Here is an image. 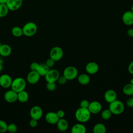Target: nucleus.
Masks as SVG:
<instances>
[{
  "mask_svg": "<svg viewBox=\"0 0 133 133\" xmlns=\"http://www.w3.org/2000/svg\"><path fill=\"white\" fill-rule=\"evenodd\" d=\"M104 99L106 102L110 103L117 99L116 92L114 90L109 89L105 92Z\"/></svg>",
  "mask_w": 133,
  "mask_h": 133,
  "instance_id": "17",
  "label": "nucleus"
},
{
  "mask_svg": "<svg viewBox=\"0 0 133 133\" xmlns=\"http://www.w3.org/2000/svg\"><path fill=\"white\" fill-rule=\"evenodd\" d=\"M11 32L12 35L15 37H19L22 36L23 35L22 28L18 26H14V28H12Z\"/></svg>",
  "mask_w": 133,
  "mask_h": 133,
  "instance_id": "26",
  "label": "nucleus"
},
{
  "mask_svg": "<svg viewBox=\"0 0 133 133\" xmlns=\"http://www.w3.org/2000/svg\"><path fill=\"white\" fill-rule=\"evenodd\" d=\"M109 109L110 110L112 114L119 115L123 113L125 109V106L121 101L116 99L109 103Z\"/></svg>",
  "mask_w": 133,
  "mask_h": 133,
  "instance_id": "2",
  "label": "nucleus"
},
{
  "mask_svg": "<svg viewBox=\"0 0 133 133\" xmlns=\"http://www.w3.org/2000/svg\"><path fill=\"white\" fill-rule=\"evenodd\" d=\"M67 79H66V78L63 76H59L57 81L58 82V83L60 85H64L66 82H67Z\"/></svg>",
  "mask_w": 133,
  "mask_h": 133,
  "instance_id": "35",
  "label": "nucleus"
},
{
  "mask_svg": "<svg viewBox=\"0 0 133 133\" xmlns=\"http://www.w3.org/2000/svg\"><path fill=\"white\" fill-rule=\"evenodd\" d=\"M55 61L54 60H53L52 59H51V58H49V59H48L46 62H45V64L49 68H51L54 65H55Z\"/></svg>",
  "mask_w": 133,
  "mask_h": 133,
  "instance_id": "34",
  "label": "nucleus"
},
{
  "mask_svg": "<svg viewBox=\"0 0 133 133\" xmlns=\"http://www.w3.org/2000/svg\"><path fill=\"white\" fill-rule=\"evenodd\" d=\"M46 121L50 124H56L59 119L56 112H48L45 115Z\"/></svg>",
  "mask_w": 133,
  "mask_h": 133,
  "instance_id": "15",
  "label": "nucleus"
},
{
  "mask_svg": "<svg viewBox=\"0 0 133 133\" xmlns=\"http://www.w3.org/2000/svg\"><path fill=\"white\" fill-rule=\"evenodd\" d=\"M12 79L11 76L7 74H3L0 76V86L4 88L10 87Z\"/></svg>",
  "mask_w": 133,
  "mask_h": 133,
  "instance_id": "9",
  "label": "nucleus"
},
{
  "mask_svg": "<svg viewBox=\"0 0 133 133\" xmlns=\"http://www.w3.org/2000/svg\"><path fill=\"white\" fill-rule=\"evenodd\" d=\"M77 81L80 84L86 85L89 83L90 81V77L89 75L85 73H83L77 76Z\"/></svg>",
  "mask_w": 133,
  "mask_h": 133,
  "instance_id": "21",
  "label": "nucleus"
},
{
  "mask_svg": "<svg viewBox=\"0 0 133 133\" xmlns=\"http://www.w3.org/2000/svg\"><path fill=\"white\" fill-rule=\"evenodd\" d=\"M72 133H85L86 132V127L82 123L74 124L71 128Z\"/></svg>",
  "mask_w": 133,
  "mask_h": 133,
  "instance_id": "18",
  "label": "nucleus"
},
{
  "mask_svg": "<svg viewBox=\"0 0 133 133\" xmlns=\"http://www.w3.org/2000/svg\"><path fill=\"white\" fill-rule=\"evenodd\" d=\"M5 101L8 103H14L17 101V92L12 89L8 90L5 92L4 95Z\"/></svg>",
  "mask_w": 133,
  "mask_h": 133,
  "instance_id": "11",
  "label": "nucleus"
},
{
  "mask_svg": "<svg viewBox=\"0 0 133 133\" xmlns=\"http://www.w3.org/2000/svg\"><path fill=\"white\" fill-rule=\"evenodd\" d=\"M43 114V111L42 108L37 105L32 107L30 111V115L31 118H34L37 121L41 118Z\"/></svg>",
  "mask_w": 133,
  "mask_h": 133,
  "instance_id": "8",
  "label": "nucleus"
},
{
  "mask_svg": "<svg viewBox=\"0 0 133 133\" xmlns=\"http://www.w3.org/2000/svg\"><path fill=\"white\" fill-rule=\"evenodd\" d=\"M85 70L89 74H95L99 70V65L95 62H89L86 64Z\"/></svg>",
  "mask_w": 133,
  "mask_h": 133,
  "instance_id": "16",
  "label": "nucleus"
},
{
  "mask_svg": "<svg viewBox=\"0 0 133 133\" xmlns=\"http://www.w3.org/2000/svg\"><path fill=\"white\" fill-rule=\"evenodd\" d=\"M22 28L23 35L28 37L35 35L37 31V26L33 22H27Z\"/></svg>",
  "mask_w": 133,
  "mask_h": 133,
  "instance_id": "4",
  "label": "nucleus"
},
{
  "mask_svg": "<svg viewBox=\"0 0 133 133\" xmlns=\"http://www.w3.org/2000/svg\"><path fill=\"white\" fill-rule=\"evenodd\" d=\"M8 124L3 120L0 119V132H5L7 131Z\"/></svg>",
  "mask_w": 133,
  "mask_h": 133,
  "instance_id": "30",
  "label": "nucleus"
},
{
  "mask_svg": "<svg viewBox=\"0 0 133 133\" xmlns=\"http://www.w3.org/2000/svg\"><path fill=\"white\" fill-rule=\"evenodd\" d=\"M91 113L88 108H79L75 113V117L79 123H84L88 122L91 117Z\"/></svg>",
  "mask_w": 133,
  "mask_h": 133,
  "instance_id": "1",
  "label": "nucleus"
},
{
  "mask_svg": "<svg viewBox=\"0 0 133 133\" xmlns=\"http://www.w3.org/2000/svg\"><path fill=\"white\" fill-rule=\"evenodd\" d=\"M29 95L28 92L23 90L17 93V100L21 103H25L29 100Z\"/></svg>",
  "mask_w": 133,
  "mask_h": 133,
  "instance_id": "22",
  "label": "nucleus"
},
{
  "mask_svg": "<svg viewBox=\"0 0 133 133\" xmlns=\"http://www.w3.org/2000/svg\"><path fill=\"white\" fill-rule=\"evenodd\" d=\"M22 3V0H7L6 5L9 10L15 11L21 7Z\"/></svg>",
  "mask_w": 133,
  "mask_h": 133,
  "instance_id": "13",
  "label": "nucleus"
},
{
  "mask_svg": "<svg viewBox=\"0 0 133 133\" xmlns=\"http://www.w3.org/2000/svg\"><path fill=\"white\" fill-rule=\"evenodd\" d=\"M18 130V127L16 124L14 123H10L8 124L7 126V131L10 133H15Z\"/></svg>",
  "mask_w": 133,
  "mask_h": 133,
  "instance_id": "29",
  "label": "nucleus"
},
{
  "mask_svg": "<svg viewBox=\"0 0 133 133\" xmlns=\"http://www.w3.org/2000/svg\"><path fill=\"white\" fill-rule=\"evenodd\" d=\"M7 2V0H0L1 4H6Z\"/></svg>",
  "mask_w": 133,
  "mask_h": 133,
  "instance_id": "41",
  "label": "nucleus"
},
{
  "mask_svg": "<svg viewBox=\"0 0 133 133\" xmlns=\"http://www.w3.org/2000/svg\"><path fill=\"white\" fill-rule=\"evenodd\" d=\"M129 83H130V84H131L133 85V78H131V79H130Z\"/></svg>",
  "mask_w": 133,
  "mask_h": 133,
  "instance_id": "43",
  "label": "nucleus"
},
{
  "mask_svg": "<svg viewBox=\"0 0 133 133\" xmlns=\"http://www.w3.org/2000/svg\"><path fill=\"white\" fill-rule=\"evenodd\" d=\"M46 87L48 90L52 91L56 89L57 86L55 82H47Z\"/></svg>",
  "mask_w": 133,
  "mask_h": 133,
  "instance_id": "31",
  "label": "nucleus"
},
{
  "mask_svg": "<svg viewBox=\"0 0 133 133\" xmlns=\"http://www.w3.org/2000/svg\"><path fill=\"white\" fill-rule=\"evenodd\" d=\"M112 114L111 112L108 109H105L102 111L101 113V118L104 120H108L111 118Z\"/></svg>",
  "mask_w": 133,
  "mask_h": 133,
  "instance_id": "28",
  "label": "nucleus"
},
{
  "mask_svg": "<svg viewBox=\"0 0 133 133\" xmlns=\"http://www.w3.org/2000/svg\"><path fill=\"white\" fill-rule=\"evenodd\" d=\"M40 77V75L37 71H31L27 75L26 80L29 84L34 85L38 82Z\"/></svg>",
  "mask_w": 133,
  "mask_h": 133,
  "instance_id": "10",
  "label": "nucleus"
},
{
  "mask_svg": "<svg viewBox=\"0 0 133 133\" xmlns=\"http://www.w3.org/2000/svg\"><path fill=\"white\" fill-rule=\"evenodd\" d=\"M126 104L129 108H133V97L129 98L127 100Z\"/></svg>",
  "mask_w": 133,
  "mask_h": 133,
  "instance_id": "37",
  "label": "nucleus"
},
{
  "mask_svg": "<svg viewBox=\"0 0 133 133\" xmlns=\"http://www.w3.org/2000/svg\"><path fill=\"white\" fill-rule=\"evenodd\" d=\"M50 70V68L45 63H41L39 64L37 72L40 75V76H45V75L47 74V73L48 72V71Z\"/></svg>",
  "mask_w": 133,
  "mask_h": 133,
  "instance_id": "24",
  "label": "nucleus"
},
{
  "mask_svg": "<svg viewBox=\"0 0 133 133\" xmlns=\"http://www.w3.org/2000/svg\"><path fill=\"white\" fill-rule=\"evenodd\" d=\"M58 116L59 117V118H63L64 115H65V113L64 112V111L62 110H58L57 112H56Z\"/></svg>",
  "mask_w": 133,
  "mask_h": 133,
  "instance_id": "38",
  "label": "nucleus"
},
{
  "mask_svg": "<svg viewBox=\"0 0 133 133\" xmlns=\"http://www.w3.org/2000/svg\"><path fill=\"white\" fill-rule=\"evenodd\" d=\"M37 124H38L37 120L34 118H31L29 122V125L30 126V127L32 128H34L36 127L37 125Z\"/></svg>",
  "mask_w": 133,
  "mask_h": 133,
  "instance_id": "36",
  "label": "nucleus"
},
{
  "mask_svg": "<svg viewBox=\"0 0 133 133\" xmlns=\"http://www.w3.org/2000/svg\"><path fill=\"white\" fill-rule=\"evenodd\" d=\"M12 51L11 47L8 44H2L0 47V55L3 57L9 56Z\"/></svg>",
  "mask_w": 133,
  "mask_h": 133,
  "instance_id": "20",
  "label": "nucleus"
},
{
  "mask_svg": "<svg viewBox=\"0 0 133 133\" xmlns=\"http://www.w3.org/2000/svg\"><path fill=\"white\" fill-rule=\"evenodd\" d=\"M60 74L57 70L50 69L45 75V78L47 82H56Z\"/></svg>",
  "mask_w": 133,
  "mask_h": 133,
  "instance_id": "7",
  "label": "nucleus"
},
{
  "mask_svg": "<svg viewBox=\"0 0 133 133\" xmlns=\"http://www.w3.org/2000/svg\"><path fill=\"white\" fill-rule=\"evenodd\" d=\"M127 34L129 37H133V28H130L128 30Z\"/></svg>",
  "mask_w": 133,
  "mask_h": 133,
  "instance_id": "40",
  "label": "nucleus"
},
{
  "mask_svg": "<svg viewBox=\"0 0 133 133\" xmlns=\"http://www.w3.org/2000/svg\"><path fill=\"white\" fill-rule=\"evenodd\" d=\"M123 92L127 96L133 95V85L130 83L126 84L123 88Z\"/></svg>",
  "mask_w": 133,
  "mask_h": 133,
  "instance_id": "25",
  "label": "nucleus"
},
{
  "mask_svg": "<svg viewBox=\"0 0 133 133\" xmlns=\"http://www.w3.org/2000/svg\"><path fill=\"white\" fill-rule=\"evenodd\" d=\"M39 65V63L36 62H33L30 64V69L31 71H37L38 67Z\"/></svg>",
  "mask_w": 133,
  "mask_h": 133,
  "instance_id": "32",
  "label": "nucleus"
},
{
  "mask_svg": "<svg viewBox=\"0 0 133 133\" xmlns=\"http://www.w3.org/2000/svg\"><path fill=\"white\" fill-rule=\"evenodd\" d=\"M63 75L68 81L73 80L78 76V70L75 66H67L63 70Z\"/></svg>",
  "mask_w": 133,
  "mask_h": 133,
  "instance_id": "5",
  "label": "nucleus"
},
{
  "mask_svg": "<svg viewBox=\"0 0 133 133\" xmlns=\"http://www.w3.org/2000/svg\"><path fill=\"white\" fill-rule=\"evenodd\" d=\"M63 56V49L59 46L53 47L50 51V58L54 60L55 61H59L62 59Z\"/></svg>",
  "mask_w": 133,
  "mask_h": 133,
  "instance_id": "6",
  "label": "nucleus"
},
{
  "mask_svg": "<svg viewBox=\"0 0 133 133\" xmlns=\"http://www.w3.org/2000/svg\"><path fill=\"white\" fill-rule=\"evenodd\" d=\"M26 85V83L25 79L22 77H18L12 79L10 87L11 89L18 93L25 90Z\"/></svg>",
  "mask_w": 133,
  "mask_h": 133,
  "instance_id": "3",
  "label": "nucleus"
},
{
  "mask_svg": "<svg viewBox=\"0 0 133 133\" xmlns=\"http://www.w3.org/2000/svg\"><path fill=\"white\" fill-rule=\"evenodd\" d=\"M9 9L6 4H0V18L6 16L8 13Z\"/></svg>",
  "mask_w": 133,
  "mask_h": 133,
  "instance_id": "27",
  "label": "nucleus"
},
{
  "mask_svg": "<svg viewBox=\"0 0 133 133\" xmlns=\"http://www.w3.org/2000/svg\"><path fill=\"white\" fill-rule=\"evenodd\" d=\"M1 45H2V44H1V42H0V47H1Z\"/></svg>",
  "mask_w": 133,
  "mask_h": 133,
  "instance_id": "45",
  "label": "nucleus"
},
{
  "mask_svg": "<svg viewBox=\"0 0 133 133\" xmlns=\"http://www.w3.org/2000/svg\"><path fill=\"white\" fill-rule=\"evenodd\" d=\"M88 109L91 114H98L102 110V105L99 102L97 101H94L89 102Z\"/></svg>",
  "mask_w": 133,
  "mask_h": 133,
  "instance_id": "12",
  "label": "nucleus"
},
{
  "mask_svg": "<svg viewBox=\"0 0 133 133\" xmlns=\"http://www.w3.org/2000/svg\"><path fill=\"white\" fill-rule=\"evenodd\" d=\"M123 22L126 25L133 24V12L131 10L125 11L122 16Z\"/></svg>",
  "mask_w": 133,
  "mask_h": 133,
  "instance_id": "14",
  "label": "nucleus"
},
{
  "mask_svg": "<svg viewBox=\"0 0 133 133\" xmlns=\"http://www.w3.org/2000/svg\"><path fill=\"white\" fill-rule=\"evenodd\" d=\"M132 38H133V37H132Z\"/></svg>",
  "mask_w": 133,
  "mask_h": 133,
  "instance_id": "46",
  "label": "nucleus"
},
{
  "mask_svg": "<svg viewBox=\"0 0 133 133\" xmlns=\"http://www.w3.org/2000/svg\"><path fill=\"white\" fill-rule=\"evenodd\" d=\"M131 11L133 12V5H132V6H131Z\"/></svg>",
  "mask_w": 133,
  "mask_h": 133,
  "instance_id": "44",
  "label": "nucleus"
},
{
  "mask_svg": "<svg viewBox=\"0 0 133 133\" xmlns=\"http://www.w3.org/2000/svg\"><path fill=\"white\" fill-rule=\"evenodd\" d=\"M3 69V65L0 63V72H1Z\"/></svg>",
  "mask_w": 133,
  "mask_h": 133,
  "instance_id": "42",
  "label": "nucleus"
},
{
  "mask_svg": "<svg viewBox=\"0 0 133 133\" xmlns=\"http://www.w3.org/2000/svg\"><path fill=\"white\" fill-rule=\"evenodd\" d=\"M89 104V102L86 99H84L81 101L79 105H80V107L81 108H88Z\"/></svg>",
  "mask_w": 133,
  "mask_h": 133,
  "instance_id": "33",
  "label": "nucleus"
},
{
  "mask_svg": "<svg viewBox=\"0 0 133 133\" xmlns=\"http://www.w3.org/2000/svg\"><path fill=\"white\" fill-rule=\"evenodd\" d=\"M106 131V127L102 123H97L93 127V132L94 133H105Z\"/></svg>",
  "mask_w": 133,
  "mask_h": 133,
  "instance_id": "23",
  "label": "nucleus"
},
{
  "mask_svg": "<svg viewBox=\"0 0 133 133\" xmlns=\"http://www.w3.org/2000/svg\"><path fill=\"white\" fill-rule=\"evenodd\" d=\"M56 125L58 130L61 131H66L69 127V123L68 121L63 118H59Z\"/></svg>",
  "mask_w": 133,
  "mask_h": 133,
  "instance_id": "19",
  "label": "nucleus"
},
{
  "mask_svg": "<svg viewBox=\"0 0 133 133\" xmlns=\"http://www.w3.org/2000/svg\"><path fill=\"white\" fill-rule=\"evenodd\" d=\"M128 71L129 73L133 75V60L129 63L128 67Z\"/></svg>",
  "mask_w": 133,
  "mask_h": 133,
  "instance_id": "39",
  "label": "nucleus"
}]
</instances>
